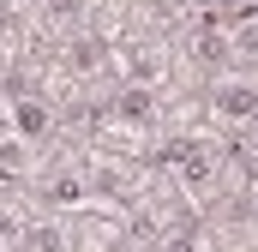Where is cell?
<instances>
[{"label":"cell","mask_w":258,"mask_h":252,"mask_svg":"<svg viewBox=\"0 0 258 252\" xmlns=\"http://www.w3.org/2000/svg\"><path fill=\"white\" fill-rule=\"evenodd\" d=\"M192 54L210 60V66H222V60H228V42H222V36H192Z\"/></svg>","instance_id":"3"},{"label":"cell","mask_w":258,"mask_h":252,"mask_svg":"<svg viewBox=\"0 0 258 252\" xmlns=\"http://www.w3.org/2000/svg\"><path fill=\"white\" fill-rule=\"evenodd\" d=\"M18 240H24V246H60L66 234H60V228H42V222H36V228H30V234H18Z\"/></svg>","instance_id":"5"},{"label":"cell","mask_w":258,"mask_h":252,"mask_svg":"<svg viewBox=\"0 0 258 252\" xmlns=\"http://www.w3.org/2000/svg\"><path fill=\"white\" fill-rule=\"evenodd\" d=\"M18 126H24V132L36 138V132L48 126V108H36V102H24V108H18Z\"/></svg>","instance_id":"4"},{"label":"cell","mask_w":258,"mask_h":252,"mask_svg":"<svg viewBox=\"0 0 258 252\" xmlns=\"http://www.w3.org/2000/svg\"><path fill=\"white\" fill-rule=\"evenodd\" d=\"M150 108H156V102H150V90H138V84L120 90V114H126V120H150Z\"/></svg>","instance_id":"2"},{"label":"cell","mask_w":258,"mask_h":252,"mask_svg":"<svg viewBox=\"0 0 258 252\" xmlns=\"http://www.w3.org/2000/svg\"><path fill=\"white\" fill-rule=\"evenodd\" d=\"M216 114H222V120H252L258 96L252 90H216Z\"/></svg>","instance_id":"1"}]
</instances>
